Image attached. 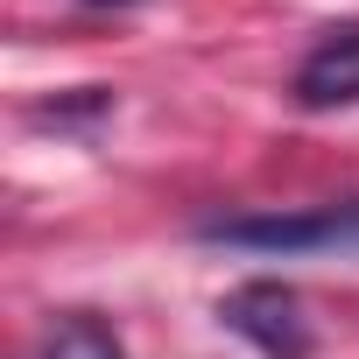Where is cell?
I'll list each match as a JSON object with an SVG mask.
<instances>
[{
  "label": "cell",
  "instance_id": "obj_1",
  "mask_svg": "<svg viewBox=\"0 0 359 359\" xmlns=\"http://www.w3.org/2000/svg\"><path fill=\"white\" fill-rule=\"evenodd\" d=\"M205 240L254 247V254H359V205H317V212H275V219H212Z\"/></svg>",
  "mask_w": 359,
  "mask_h": 359
},
{
  "label": "cell",
  "instance_id": "obj_2",
  "mask_svg": "<svg viewBox=\"0 0 359 359\" xmlns=\"http://www.w3.org/2000/svg\"><path fill=\"white\" fill-rule=\"evenodd\" d=\"M219 317H226V331H240L254 352H268V359H310L317 352V331H310V317H303V296L296 289H282V282H240L226 303H219Z\"/></svg>",
  "mask_w": 359,
  "mask_h": 359
},
{
  "label": "cell",
  "instance_id": "obj_3",
  "mask_svg": "<svg viewBox=\"0 0 359 359\" xmlns=\"http://www.w3.org/2000/svg\"><path fill=\"white\" fill-rule=\"evenodd\" d=\"M296 99L317 106V113L359 99V29H331V36L296 64Z\"/></svg>",
  "mask_w": 359,
  "mask_h": 359
},
{
  "label": "cell",
  "instance_id": "obj_4",
  "mask_svg": "<svg viewBox=\"0 0 359 359\" xmlns=\"http://www.w3.org/2000/svg\"><path fill=\"white\" fill-rule=\"evenodd\" d=\"M50 359H120V338L99 317H64L50 331Z\"/></svg>",
  "mask_w": 359,
  "mask_h": 359
},
{
  "label": "cell",
  "instance_id": "obj_5",
  "mask_svg": "<svg viewBox=\"0 0 359 359\" xmlns=\"http://www.w3.org/2000/svg\"><path fill=\"white\" fill-rule=\"evenodd\" d=\"M92 8H127V0H92Z\"/></svg>",
  "mask_w": 359,
  "mask_h": 359
}]
</instances>
